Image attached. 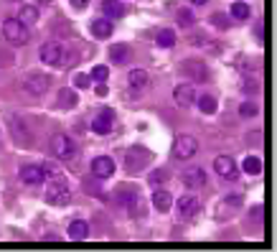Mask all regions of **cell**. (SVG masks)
<instances>
[{"instance_id": "cell-1", "label": "cell", "mask_w": 277, "mask_h": 252, "mask_svg": "<svg viewBox=\"0 0 277 252\" xmlns=\"http://www.w3.org/2000/svg\"><path fill=\"white\" fill-rule=\"evenodd\" d=\"M46 199H49V204H54V206H64V204L72 201V188H69V183H66L64 176H54V178H51V183H49V188H46Z\"/></svg>"}, {"instance_id": "cell-2", "label": "cell", "mask_w": 277, "mask_h": 252, "mask_svg": "<svg viewBox=\"0 0 277 252\" xmlns=\"http://www.w3.org/2000/svg\"><path fill=\"white\" fill-rule=\"evenodd\" d=\"M3 39L11 46H26L28 44V26H23L18 18L3 21Z\"/></svg>"}, {"instance_id": "cell-3", "label": "cell", "mask_w": 277, "mask_h": 252, "mask_svg": "<svg viewBox=\"0 0 277 252\" xmlns=\"http://www.w3.org/2000/svg\"><path fill=\"white\" fill-rule=\"evenodd\" d=\"M39 56H41V61H44V64H51V67H64V64H66V59H69L66 49H64L59 41H46V44L41 46Z\"/></svg>"}, {"instance_id": "cell-4", "label": "cell", "mask_w": 277, "mask_h": 252, "mask_svg": "<svg viewBox=\"0 0 277 252\" xmlns=\"http://www.w3.org/2000/svg\"><path fill=\"white\" fill-rule=\"evenodd\" d=\"M51 153H54L56 158H61V161H72V158L77 155V143H74V138H69V135H64V133H56V135L51 138Z\"/></svg>"}, {"instance_id": "cell-5", "label": "cell", "mask_w": 277, "mask_h": 252, "mask_svg": "<svg viewBox=\"0 0 277 252\" xmlns=\"http://www.w3.org/2000/svg\"><path fill=\"white\" fill-rule=\"evenodd\" d=\"M49 84H51V79H49V74H44V72H31V74H26V79H23V89H26L28 94H33V97L46 94V92H49Z\"/></svg>"}, {"instance_id": "cell-6", "label": "cell", "mask_w": 277, "mask_h": 252, "mask_svg": "<svg viewBox=\"0 0 277 252\" xmlns=\"http://www.w3.org/2000/svg\"><path fill=\"white\" fill-rule=\"evenodd\" d=\"M196 150H198V140H196L193 135H178L176 143H173V155H176L178 161H188V158H193Z\"/></svg>"}, {"instance_id": "cell-7", "label": "cell", "mask_w": 277, "mask_h": 252, "mask_svg": "<svg viewBox=\"0 0 277 252\" xmlns=\"http://www.w3.org/2000/svg\"><path fill=\"white\" fill-rule=\"evenodd\" d=\"M11 138H13L21 148H31V145H33V135H31L28 125H26L21 117H13V120H11Z\"/></svg>"}, {"instance_id": "cell-8", "label": "cell", "mask_w": 277, "mask_h": 252, "mask_svg": "<svg viewBox=\"0 0 277 252\" xmlns=\"http://www.w3.org/2000/svg\"><path fill=\"white\" fill-rule=\"evenodd\" d=\"M198 209H201V201H198L196 194H183L181 199H176V211H178V216H183V219L196 216Z\"/></svg>"}, {"instance_id": "cell-9", "label": "cell", "mask_w": 277, "mask_h": 252, "mask_svg": "<svg viewBox=\"0 0 277 252\" xmlns=\"http://www.w3.org/2000/svg\"><path fill=\"white\" fill-rule=\"evenodd\" d=\"M181 181H183L186 188H201V186L206 183V173H203V168H198V166H186V168L181 171Z\"/></svg>"}, {"instance_id": "cell-10", "label": "cell", "mask_w": 277, "mask_h": 252, "mask_svg": "<svg viewBox=\"0 0 277 252\" xmlns=\"http://www.w3.org/2000/svg\"><path fill=\"white\" fill-rule=\"evenodd\" d=\"M173 100H176V105L178 107H191L193 102H196V89H193V84H178L176 89H173Z\"/></svg>"}, {"instance_id": "cell-11", "label": "cell", "mask_w": 277, "mask_h": 252, "mask_svg": "<svg viewBox=\"0 0 277 252\" xmlns=\"http://www.w3.org/2000/svg\"><path fill=\"white\" fill-rule=\"evenodd\" d=\"M92 173H94L97 178H112V173H115V161H112L110 155H97V158L92 161Z\"/></svg>"}, {"instance_id": "cell-12", "label": "cell", "mask_w": 277, "mask_h": 252, "mask_svg": "<svg viewBox=\"0 0 277 252\" xmlns=\"http://www.w3.org/2000/svg\"><path fill=\"white\" fill-rule=\"evenodd\" d=\"M214 171H216L219 176L229 178V181H236V173H239L234 158H229V155H219V158L214 161Z\"/></svg>"}, {"instance_id": "cell-13", "label": "cell", "mask_w": 277, "mask_h": 252, "mask_svg": "<svg viewBox=\"0 0 277 252\" xmlns=\"http://www.w3.org/2000/svg\"><path fill=\"white\" fill-rule=\"evenodd\" d=\"M183 72H186L191 79H196V82H209V69H206V64H203L201 59H188V61L183 64Z\"/></svg>"}, {"instance_id": "cell-14", "label": "cell", "mask_w": 277, "mask_h": 252, "mask_svg": "<svg viewBox=\"0 0 277 252\" xmlns=\"http://www.w3.org/2000/svg\"><path fill=\"white\" fill-rule=\"evenodd\" d=\"M112 122H115V112H112L110 107H105L102 115H99L97 120H92V130L99 133V135H107V133L112 130Z\"/></svg>"}, {"instance_id": "cell-15", "label": "cell", "mask_w": 277, "mask_h": 252, "mask_svg": "<svg viewBox=\"0 0 277 252\" xmlns=\"http://www.w3.org/2000/svg\"><path fill=\"white\" fill-rule=\"evenodd\" d=\"M21 181L28 183V186H39V183H44V181H46L44 168H41V166H23V168H21Z\"/></svg>"}, {"instance_id": "cell-16", "label": "cell", "mask_w": 277, "mask_h": 252, "mask_svg": "<svg viewBox=\"0 0 277 252\" xmlns=\"http://www.w3.org/2000/svg\"><path fill=\"white\" fill-rule=\"evenodd\" d=\"M145 161H150V153L145 148H132L127 153V171H140L145 166Z\"/></svg>"}, {"instance_id": "cell-17", "label": "cell", "mask_w": 277, "mask_h": 252, "mask_svg": "<svg viewBox=\"0 0 277 252\" xmlns=\"http://www.w3.org/2000/svg\"><path fill=\"white\" fill-rule=\"evenodd\" d=\"M127 84L140 92V89H145V87L150 84V74H148L145 69H132V72L127 74Z\"/></svg>"}, {"instance_id": "cell-18", "label": "cell", "mask_w": 277, "mask_h": 252, "mask_svg": "<svg viewBox=\"0 0 277 252\" xmlns=\"http://www.w3.org/2000/svg\"><path fill=\"white\" fill-rule=\"evenodd\" d=\"M102 13H105V18H122L127 13V8L120 3V0H105V3H102Z\"/></svg>"}, {"instance_id": "cell-19", "label": "cell", "mask_w": 277, "mask_h": 252, "mask_svg": "<svg viewBox=\"0 0 277 252\" xmlns=\"http://www.w3.org/2000/svg\"><path fill=\"white\" fill-rule=\"evenodd\" d=\"M130 56H132V51H130L127 44H112V46H110V59H112L115 64H125Z\"/></svg>"}, {"instance_id": "cell-20", "label": "cell", "mask_w": 277, "mask_h": 252, "mask_svg": "<svg viewBox=\"0 0 277 252\" xmlns=\"http://www.w3.org/2000/svg\"><path fill=\"white\" fill-rule=\"evenodd\" d=\"M92 34L97 39H110L112 36V21L110 18H97L92 21Z\"/></svg>"}, {"instance_id": "cell-21", "label": "cell", "mask_w": 277, "mask_h": 252, "mask_svg": "<svg viewBox=\"0 0 277 252\" xmlns=\"http://www.w3.org/2000/svg\"><path fill=\"white\" fill-rule=\"evenodd\" d=\"M153 206L165 214V211L173 209V196H170L168 191H155V194H153Z\"/></svg>"}, {"instance_id": "cell-22", "label": "cell", "mask_w": 277, "mask_h": 252, "mask_svg": "<svg viewBox=\"0 0 277 252\" xmlns=\"http://www.w3.org/2000/svg\"><path fill=\"white\" fill-rule=\"evenodd\" d=\"M18 21H21L23 26H33V23L39 21V8H36V6H23V8L18 11Z\"/></svg>"}, {"instance_id": "cell-23", "label": "cell", "mask_w": 277, "mask_h": 252, "mask_svg": "<svg viewBox=\"0 0 277 252\" xmlns=\"http://www.w3.org/2000/svg\"><path fill=\"white\" fill-rule=\"evenodd\" d=\"M89 234V224L84 222V219H74L72 224H69V237L72 239H84Z\"/></svg>"}, {"instance_id": "cell-24", "label": "cell", "mask_w": 277, "mask_h": 252, "mask_svg": "<svg viewBox=\"0 0 277 252\" xmlns=\"http://www.w3.org/2000/svg\"><path fill=\"white\" fill-rule=\"evenodd\" d=\"M77 102H79V97H77V92H74V89L64 87V89L59 92V105H61L64 110H72V107H77Z\"/></svg>"}, {"instance_id": "cell-25", "label": "cell", "mask_w": 277, "mask_h": 252, "mask_svg": "<svg viewBox=\"0 0 277 252\" xmlns=\"http://www.w3.org/2000/svg\"><path fill=\"white\" fill-rule=\"evenodd\" d=\"M241 168H244V173L257 176V173H262V158L259 155H247L244 163H241Z\"/></svg>"}, {"instance_id": "cell-26", "label": "cell", "mask_w": 277, "mask_h": 252, "mask_svg": "<svg viewBox=\"0 0 277 252\" xmlns=\"http://www.w3.org/2000/svg\"><path fill=\"white\" fill-rule=\"evenodd\" d=\"M196 102H198V110L203 112V115H214L216 112V100L211 97V94H203V97H196Z\"/></svg>"}, {"instance_id": "cell-27", "label": "cell", "mask_w": 277, "mask_h": 252, "mask_svg": "<svg viewBox=\"0 0 277 252\" xmlns=\"http://www.w3.org/2000/svg\"><path fill=\"white\" fill-rule=\"evenodd\" d=\"M231 18H236V21L249 18V6L244 3V0H236V3H231Z\"/></svg>"}, {"instance_id": "cell-28", "label": "cell", "mask_w": 277, "mask_h": 252, "mask_svg": "<svg viewBox=\"0 0 277 252\" xmlns=\"http://www.w3.org/2000/svg\"><path fill=\"white\" fill-rule=\"evenodd\" d=\"M155 41H158V46H160V49H170V46L176 44V34L165 28V31H160V34H158V39H155Z\"/></svg>"}, {"instance_id": "cell-29", "label": "cell", "mask_w": 277, "mask_h": 252, "mask_svg": "<svg viewBox=\"0 0 277 252\" xmlns=\"http://www.w3.org/2000/svg\"><path fill=\"white\" fill-rule=\"evenodd\" d=\"M211 26H216V28H221V31H226L229 26H231V21L224 16V13H214L211 16Z\"/></svg>"}, {"instance_id": "cell-30", "label": "cell", "mask_w": 277, "mask_h": 252, "mask_svg": "<svg viewBox=\"0 0 277 252\" xmlns=\"http://www.w3.org/2000/svg\"><path fill=\"white\" fill-rule=\"evenodd\" d=\"M178 23L181 26H191L193 23V11L191 8H181L178 11Z\"/></svg>"}, {"instance_id": "cell-31", "label": "cell", "mask_w": 277, "mask_h": 252, "mask_svg": "<svg viewBox=\"0 0 277 252\" xmlns=\"http://www.w3.org/2000/svg\"><path fill=\"white\" fill-rule=\"evenodd\" d=\"M239 112H241L244 117H254V115L259 112V107H257L254 102H241V107H239Z\"/></svg>"}, {"instance_id": "cell-32", "label": "cell", "mask_w": 277, "mask_h": 252, "mask_svg": "<svg viewBox=\"0 0 277 252\" xmlns=\"http://www.w3.org/2000/svg\"><path fill=\"white\" fill-rule=\"evenodd\" d=\"M107 77H110V69H107V67H94V69H92V77H89V79H97V82H105Z\"/></svg>"}, {"instance_id": "cell-33", "label": "cell", "mask_w": 277, "mask_h": 252, "mask_svg": "<svg viewBox=\"0 0 277 252\" xmlns=\"http://www.w3.org/2000/svg\"><path fill=\"white\" fill-rule=\"evenodd\" d=\"M44 176H49V178H54V176H61V171H59V166H56L54 161H49V163L44 166Z\"/></svg>"}, {"instance_id": "cell-34", "label": "cell", "mask_w": 277, "mask_h": 252, "mask_svg": "<svg viewBox=\"0 0 277 252\" xmlns=\"http://www.w3.org/2000/svg\"><path fill=\"white\" fill-rule=\"evenodd\" d=\"M74 84H77V89H87L89 87V74H77L74 77Z\"/></svg>"}, {"instance_id": "cell-35", "label": "cell", "mask_w": 277, "mask_h": 252, "mask_svg": "<svg viewBox=\"0 0 277 252\" xmlns=\"http://www.w3.org/2000/svg\"><path fill=\"white\" fill-rule=\"evenodd\" d=\"M72 3V8H77V11H84L87 6H89V0H69Z\"/></svg>"}, {"instance_id": "cell-36", "label": "cell", "mask_w": 277, "mask_h": 252, "mask_svg": "<svg viewBox=\"0 0 277 252\" xmlns=\"http://www.w3.org/2000/svg\"><path fill=\"white\" fill-rule=\"evenodd\" d=\"M163 178H165V173H163V171H155V173L150 176V183H163Z\"/></svg>"}, {"instance_id": "cell-37", "label": "cell", "mask_w": 277, "mask_h": 252, "mask_svg": "<svg viewBox=\"0 0 277 252\" xmlns=\"http://www.w3.org/2000/svg\"><path fill=\"white\" fill-rule=\"evenodd\" d=\"M244 89H247V92H257L259 84H257V82H244Z\"/></svg>"}, {"instance_id": "cell-38", "label": "cell", "mask_w": 277, "mask_h": 252, "mask_svg": "<svg viewBox=\"0 0 277 252\" xmlns=\"http://www.w3.org/2000/svg\"><path fill=\"white\" fill-rule=\"evenodd\" d=\"M97 94H99V97H105V94H107V84H105V82H99V84H97Z\"/></svg>"}, {"instance_id": "cell-39", "label": "cell", "mask_w": 277, "mask_h": 252, "mask_svg": "<svg viewBox=\"0 0 277 252\" xmlns=\"http://www.w3.org/2000/svg\"><path fill=\"white\" fill-rule=\"evenodd\" d=\"M209 0H193V6H206Z\"/></svg>"}, {"instance_id": "cell-40", "label": "cell", "mask_w": 277, "mask_h": 252, "mask_svg": "<svg viewBox=\"0 0 277 252\" xmlns=\"http://www.w3.org/2000/svg\"><path fill=\"white\" fill-rule=\"evenodd\" d=\"M39 3H41V6H49V3H51V0H39Z\"/></svg>"}]
</instances>
